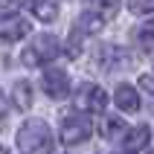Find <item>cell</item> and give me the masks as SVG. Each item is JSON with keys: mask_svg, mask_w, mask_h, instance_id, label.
Here are the masks:
<instances>
[{"mask_svg": "<svg viewBox=\"0 0 154 154\" xmlns=\"http://www.w3.org/2000/svg\"><path fill=\"white\" fill-rule=\"evenodd\" d=\"M58 134H61V143H64V146H79V143L90 140L93 125H90V119L82 116V113H70V116H61Z\"/></svg>", "mask_w": 154, "mask_h": 154, "instance_id": "4", "label": "cell"}, {"mask_svg": "<svg viewBox=\"0 0 154 154\" xmlns=\"http://www.w3.org/2000/svg\"><path fill=\"white\" fill-rule=\"evenodd\" d=\"M102 134L108 140H113V137H119V134H125V122H122V116H105L102 119Z\"/></svg>", "mask_w": 154, "mask_h": 154, "instance_id": "13", "label": "cell"}, {"mask_svg": "<svg viewBox=\"0 0 154 154\" xmlns=\"http://www.w3.org/2000/svg\"><path fill=\"white\" fill-rule=\"evenodd\" d=\"M41 85H44V93L50 99H64L70 93V79L61 67H47L41 76Z\"/></svg>", "mask_w": 154, "mask_h": 154, "instance_id": "6", "label": "cell"}, {"mask_svg": "<svg viewBox=\"0 0 154 154\" xmlns=\"http://www.w3.org/2000/svg\"><path fill=\"white\" fill-rule=\"evenodd\" d=\"M140 47H143V52H151V26H143V32H140Z\"/></svg>", "mask_w": 154, "mask_h": 154, "instance_id": "14", "label": "cell"}, {"mask_svg": "<svg viewBox=\"0 0 154 154\" xmlns=\"http://www.w3.org/2000/svg\"><path fill=\"white\" fill-rule=\"evenodd\" d=\"M128 50H122V47H116V44H105V47H99V52H96V64L105 70V73H116V70H125L128 67Z\"/></svg>", "mask_w": 154, "mask_h": 154, "instance_id": "5", "label": "cell"}, {"mask_svg": "<svg viewBox=\"0 0 154 154\" xmlns=\"http://www.w3.org/2000/svg\"><path fill=\"white\" fill-rule=\"evenodd\" d=\"M15 105L20 111H29L32 108V85L29 82H17L15 85Z\"/></svg>", "mask_w": 154, "mask_h": 154, "instance_id": "12", "label": "cell"}, {"mask_svg": "<svg viewBox=\"0 0 154 154\" xmlns=\"http://www.w3.org/2000/svg\"><path fill=\"white\" fill-rule=\"evenodd\" d=\"M113 105H116L119 111H125V113H137L140 96H137V90H134V85H119L116 87V90H113Z\"/></svg>", "mask_w": 154, "mask_h": 154, "instance_id": "8", "label": "cell"}, {"mask_svg": "<svg viewBox=\"0 0 154 154\" xmlns=\"http://www.w3.org/2000/svg\"><path fill=\"white\" fill-rule=\"evenodd\" d=\"M131 12H134V15H151V12H154V9L151 6H148V3H131Z\"/></svg>", "mask_w": 154, "mask_h": 154, "instance_id": "15", "label": "cell"}, {"mask_svg": "<svg viewBox=\"0 0 154 154\" xmlns=\"http://www.w3.org/2000/svg\"><path fill=\"white\" fill-rule=\"evenodd\" d=\"M102 26H105V20L99 17V12H93V6L87 3L85 9H82V15H79V29L76 32L82 35H93V32H102Z\"/></svg>", "mask_w": 154, "mask_h": 154, "instance_id": "10", "label": "cell"}, {"mask_svg": "<svg viewBox=\"0 0 154 154\" xmlns=\"http://www.w3.org/2000/svg\"><path fill=\"white\" fill-rule=\"evenodd\" d=\"M140 90L146 96H151V76H140Z\"/></svg>", "mask_w": 154, "mask_h": 154, "instance_id": "16", "label": "cell"}, {"mask_svg": "<svg viewBox=\"0 0 154 154\" xmlns=\"http://www.w3.org/2000/svg\"><path fill=\"white\" fill-rule=\"evenodd\" d=\"M148 125H137L134 131H125V137H122V151L125 154H137L148 146Z\"/></svg>", "mask_w": 154, "mask_h": 154, "instance_id": "9", "label": "cell"}, {"mask_svg": "<svg viewBox=\"0 0 154 154\" xmlns=\"http://www.w3.org/2000/svg\"><path fill=\"white\" fill-rule=\"evenodd\" d=\"M52 131L44 119H26L17 128V151L20 154H52Z\"/></svg>", "mask_w": 154, "mask_h": 154, "instance_id": "1", "label": "cell"}, {"mask_svg": "<svg viewBox=\"0 0 154 154\" xmlns=\"http://www.w3.org/2000/svg\"><path fill=\"white\" fill-rule=\"evenodd\" d=\"M23 9H29V12H32L35 17H41L44 23H52V20H55V17H58V3H26Z\"/></svg>", "mask_w": 154, "mask_h": 154, "instance_id": "11", "label": "cell"}, {"mask_svg": "<svg viewBox=\"0 0 154 154\" xmlns=\"http://www.w3.org/2000/svg\"><path fill=\"white\" fill-rule=\"evenodd\" d=\"M0 154H9V151H6V148H3V146H0Z\"/></svg>", "mask_w": 154, "mask_h": 154, "instance_id": "18", "label": "cell"}, {"mask_svg": "<svg viewBox=\"0 0 154 154\" xmlns=\"http://www.w3.org/2000/svg\"><path fill=\"white\" fill-rule=\"evenodd\" d=\"M61 55V44L55 35H38L32 44H26V50L20 52V61L23 67H44V64H52V61Z\"/></svg>", "mask_w": 154, "mask_h": 154, "instance_id": "2", "label": "cell"}, {"mask_svg": "<svg viewBox=\"0 0 154 154\" xmlns=\"http://www.w3.org/2000/svg\"><path fill=\"white\" fill-rule=\"evenodd\" d=\"M3 125H6V108L0 105V128H3Z\"/></svg>", "mask_w": 154, "mask_h": 154, "instance_id": "17", "label": "cell"}, {"mask_svg": "<svg viewBox=\"0 0 154 154\" xmlns=\"http://www.w3.org/2000/svg\"><path fill=\"white\" fill-rule=\"evenodd\" d=\"M29 35V20H23V17L17 15H0V38L3 41H17V38H26Z\"/></svg>", "mask_w": 154, "mask_h": 154, "instance_id": "7", "label": "cell"}, {"mask_svg": "<svg viewBox=\"0 0 154 154\" xmlns=\"http://www.w3.org/2000/svg\"><path fill=\"white\" fill-rule=\"evenodd\" d=\"M73 105H76V111H82V116L85 113H102L108 105V93L93 82H82L73 93Z\"/></svg>", "mask_w": 154, "mask_h": 154, "instance_id": "3", "label": "cell"}]
</instances>
